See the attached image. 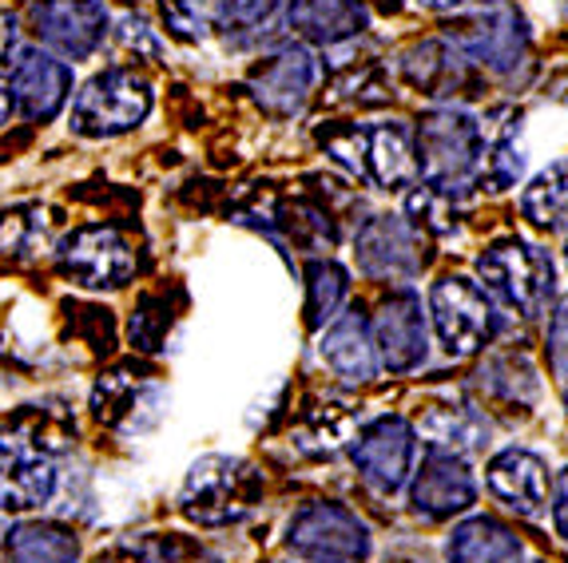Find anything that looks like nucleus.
I'll use <instances>...</instances> for the list:
<instances>
[{"mask_svg": "<svg viewBox=\"0 0 568 563\" xmlns=\"http://www.w3.org/2000/svg\"><path fill=\"white\" fill-rule=\"evenodd\" d=\"M549 508H552V524H557V535L568 540V469L552 480V497H549Z\"/></svg>", "mask_w": 568, "mask_h": 563, "instance_id": "obj_36", "label": "nucleus"}, {"mask_svg": "<svg viewBox=\"0 0 568 563\" xmlns=\"http://www.w3.org/2000/svg\"><path fill=\"white\" fill-rule=\"evenodd\" d=\"M549 369L568 381V298L557 301L549 321Z\"/></svg>", "mask_w": 568, "mask_h": 563, "instance_id": "obj_34", "label": "nucleus"}, {"mask_svg": "<svg viewBox=\"0 0 568 563\" xmlns=\"http://www.w3.org/2000/svg\"><path fill=\"white\" fill-rule=\"evenodd\" d=\"M521 215L537 231H565L568 226V160H557L532 175L521 195Z\"/></svg>", "mask_w": 568, "mask_h": 563, "instance_id": "obj_27", "label": "nucleus"}, {"mask_svg": "<svg viewBox=\"0 0 568 563\" xmlns=\"http://www.w3.org/2000/svg\"><path fill=\"white\" fill-rule=\"evenodd\" d=\"M318 57L311 48L291 40V44H278L275 52H266L251 75H246V92L255 95V104L266 115H278V120H291L306 108V100L318 88Z\"/></svg>", "mask_w": 568, "mask_h": 563, "instance_id": "obj_10", "label": "nucleus"}, {"mask_svg": "<svg viewBox=\"0 0 568 563\" xmlns=\"http://www.w3.org/2000/svg\"><path fill=\"white\" fill-rule=\"evenodd\" d=\"M57 492V464L24 424L0 429V512H32Z\"/></svg>", "mask_w": 568, "mask_h": 563, "instance_id": "obj_12", "label": "nucleus"}, {"mask_svg": "<svg viewBox=\"0 0 568 563\" xmlns=\"http://www.w3.org/2000/svg\"><path fill=\"white\" fill-rule=\"evenodd\" d=\"M148 112H152V84L135 68H104L77 92L68 123L84 140H115L140 127Z\"/></svg>", "mask_w": 568, "mask_h": 563, "instance_id": "obj_6", "label": "nucleus"}, {"mask_svg": "<svg viewBox=\"0 0 568 563\" xmlns=\"http://www.w3.org/2000/svg\"><path fill=\"white\" fill-rule=\"evenodd\" d=\"M414 163L422 187L462 203L477 187L481 167V120L465 108H429L417 115Z\"/></svg>", "mask_w": 568, "mask_h": 563, "instance_id": "obj_1", "label": "nucleus"}, {"mask_svg": "<svg viewBox=\"0 0 568 563\" xmlns=\"http://www.w3.org/2000/svg\"><path fill=\"white\" fill-rule=\"evenodd\" d=\"M485 484H489L493 500H501L521 520H540L549 512L552 477H549V464L537 452L501 449L489 460V469H485Z\"/></svg>", "mask_w": 568, "mask_h": 563, "instance_id": "obj_17", "label": "nucleus"}, {"mask_svg": "<svg viewBox=\"0 0 568 563\" xmlns=\"http://www.w3.org/2000/svg\"><path fill=\"white\" fill-rule=\"evenodd\" d=\"M477 4H497V0H477Z\"/></svg>", "mask_w": 568, "mask_h": 563, "instance_id": "obj_40", "label": "nucleus"}, {"mask_svg": "<svg viewBox=\"0 0 568 563\" xmlns=\"http://www.w3.org/2000/svg\"><path fill=\"white\" fill-rule=\"evenodd\" d=\"M9 115H12V95L9 88L0 84V123H9Z\"/></svg>", "mask_w": 568, "mask_h": 563, "instance_id": "obj_37", "label": "nucleus"}, {"mask_svg": "<svg viewBox=\"0 0 568 563\" xmlns=\"http://www.w3.org/2000/svg\"><path fill=\"white\" fill-rule=\"evenodd\" d=\"M291 24L311 44H346L369 29L366 0H294Z\"/></svg>", "mask_w": 568, "mask_h": 563, "instance_id": "obj_23", "label": "nucleus"}, {"mask_svg": "<svg viewBox=\"0 0 568 563\" xmlns=\"http://www.w3.org/2000/svg\"><path fill=\"white\" fill-rule=\"evenodd\" d=\"M60 270L84 290H115L135 278V246L115 226H80L60 243Z\"/></svg>", "mask_w": 568, "mask_h": 563, "instance_id": "obj_11", "label": "nucleus"}, {"mask_svg": "<svg viewBox=\"0 0 568 563\" xmlns=\"http://www.w3.org/2000/svg\"><path fill=\"white\" fill-rule=\"evenodd\" d=\"M565 263H568V243H565Z\"/></svg>", "mask_w": 568, "mask_h": 563, "instance_id": "obj_41", "label": "nucleus"}, {"mask_svg": "<svg viewBox=\"0 0 568 563\" xmlns=\"http://www.w3.org/2000/svg\"><path fill=\"white\" fill-rule=\"evenodd\" d=\"M24 52V40H20V20L17 12L0 9V75H9L12 64L20 60Z\"/></svg>", "mask_w": 568, "mask_h": 563, "instance_id": "obj_35", "label": "nucleus"}, {"mask_svg": "<svg viewBox=\"0 0 568 563\" xmlns=\"http://www.w3.org/2000/svg\"><path fill=\"white\" fill-rule=\"evenodd\" d=\"M409 500L429 520L462 516L477 500V480L469 472V464H465V457L426 449L422 469L414 472V484H409Z\"/></svg>", "mask_w": 568, "mask_h": 563, "instance_id": "obj_18", "label": "nucleus"}, {"mask_svg": "<svg viewBox=\"0 0 568 563\" xmlns=\"http://www.w3.org/2000/svg\"><path fill=\"white\" fill-rule=\"evenodd\" d=\"M414 457H417V429L406 417H378L351 444V460L354 469H358V477L374 492H382V497L398 492L414 477Z\"/></svg>", "mask_w": 568, "mask_h": 563, "instance_id": "obj_13", "label": "nucleus"}, {"mask_svg": "<svg viewBox=\"0 0 568 563\" xmlns=\"http://www.w3.org/2000/svg\"><path fill=\"white\" fill-rule=\"evenodd\" d=\"M429 318L449 357H474L501 334L489 294L465 274H446L429 286Z\"/></svg>", "mask_w": 568, "mask_h": 563, "instance_id": "obj_8", "label": "nucleus"}, {"mask_svg": "<svg viewBox=\"0 0 568 563\" xmlns=\"http://www.w3.org/2000/svg\"><path fill=\"white\" fill-rule=\"evenodd\" d=\"M521 112L517 108H493L481 120V167H477V187L509 191L521 178Z\"/></svg>", "mask_w": 568, "mask_h": 563, "instance_id": "obj_21", "label": "nucleus"}, {"mask_svg": "<svg viewBox=\"0 0 568 563\" xmlns=\"http://www.w3.org/2000/svg\"><path fill=\"white\" fill-rule=\"evenodd\" d=\"M369 338L378 349V366L389 369V373H409V369L422 366L429 354V334L417 294H389L369 321Z\"/></svg>", "mask_w": 568, "mask_h": 563, "instance_id": "obj_15", "label": "nucleus"}, {"mask_svg": "<svg viewBox=\"0 0 568 563\" xmlns=\"http://www.w3.org/2000/svg\"><path fill=\"white\" fill-rule=\"evenodd\" d=\"M318 354L323 361L351 386H369L378 377V349L369 338V321L358 310L351 314H334V321L323 329V341H318Z\"/></svg>", "mask_w": 568, "mask_h": 563, "instance_id": "obj_20", "label": "nucleus"}, {"mask_svg": "<svg viewBox=\"0 0 568 563\" xmlns=\"http://www.w3.org/2000/svg\"><path fill=\"white\" fill-rule=\"evenodd\" d=\"M398 72L414 92L429 95L442 108H454V100H469L477 88L474 64L449 40H422V44L406 48Z\"/></svg>", "mask_w": 568, "mask_h": 563, "instance_id": "obj_16", "label": "nucleus"}, {"mask_svg": "<svg viewBox=\"0 0 568 563\" xmlns=\"http://www.w3.org/2000/svg\"><path fill=\"white\" fill-rule=\"evenodd\" d=\"M9 95L12 108L24 112V120H52L72 95V68L52 57V52H40V48L20 52V60L9 72Z\"/></svg>", "mask_w": 568, "mask_h": 563, "instance_id": "obj_19", "label": "nucleus"}, {"mask_svg": "<svg viewBox=\"0 0 568 563\" xmlns=\"http://www.w3.org/2000/svg\"><path fill=\"white\" fill-rule=\"evenodd\" d=\"M211 9H215V0H160V17L168 24V32L187 40V44L207 37Z\"/></svg>", "mask_w": 568, "mask_h": 563, "instance_id": "obj_31", "label": "nucleus"}, {"mask_svg": "<svg viewBox=\"0 0 568 563\" xmlns=\"http://www.w3.org/2000/svg\"><path fill=\"white\" fill-rule=\"evenodd\" d=\"M477 278L485 294H493L505 310L525 321H537L557 294V270H552L549 250L525 238H501L485 246V254L477 258Z\"/></svg>", "mask_w": 568, "mask_h": 563, "instance_id": "obj_3", "label": "nucleus"}, {"mask_svg": "<svg viewBox=\"0 0 568 563\" xmlns=\"http://www.w3.org/2000/svg\"><path fill=\"white\" fill-rule=\"evenodd\" d=\"M525 544L509 524L493 516H474L454 528L446 544V563H521Z\"/></svg>", "mask_w": 568, "mask_h": 563, "instance_id": "obj_24", "label": "nucleus"}, {"mask_svg": "<svg viewBox=\"0 0 568 563\" xmlns=\"http://www.w3.org/2000/svg\"><path fill=\"white\" fill-rule=\"evenodd\" d=\"M32 29L48 52L84 60L108 37L104 0H32Z\"/></svg>", "mask_w": 568, "mask_h": 563, "instance_id": "obj_14", "label": "nucleus"}, {"mask_svg": "<svg viewBox=\"0 0 568 563\" xmlns=\"http://www.w3.org/2000/svg\"><path fill=\"white\" fill-rule=\"evenodd\" d=\"M422 437L429 449L454 452V457H474L489 444V421L474 405H434L422 417Z\"/></svg>", "mask_w": 568, "mask_h": 563, "instance_id": "obj_25", "label": "nucleus"}, {"mask_svg": "<svg viewBox=\"0 0 568 563\" xmlns=\"http://www.w3.org/2000/svg\"><path fill=\"white\" fill-rule=\"evenodd\" d=\"M294 0H215L211 29L223 32L231 48H255L275 40L291 24Z\"/></svg>", "mask_w": 568, "mask_h": 563, "instance_id": "obj_22", "label": "nucleus"}, {"mask_svg": "<svg viewBox=\"0 0 568 563\" xmlns=\"http://www.w3.org/2000/svg\"><path fill=\"white\" fill-rule=\"evenodd\" d=\"M263 500V472L239 457H203L183 480V516L203 528H227L246 520Z\"/></svg>", "mask_w": 568, "mask_h": 563, "instance_id": "obj_4", "label": "nucleus"}, {"mask_svg": "<svg viewBox=\"0 0 568 563\" xmlns=\"http://www.w3.org/2000/svg\"><path fill=\"white\" fill-rule=\"evenodd\" d=\"M163 334H168V301H160V314H155V298H148L132 318V341L140 349H160Z\"/></svg>", "mask_w": 568, "mask_h": 563, "instance_id": "obj_32", "label": "nucleus"}, {"mask_svg": "<svg viewBox=\"0 0 568 563\" xmlns=\"http://www.w3.org/2000/svg\"><path fill=\"white\" fill-rule=\"evenodd\" d=\"M422 9H434V12H446V9H457L462 0H417Z\"/></svg>", "mask_w": 568, "mask_h": 563, "instance_id": "obj_38", "label": "nucleus"}, {"mask_svg": "<svg viewBox=\"0 0 568 563\" xmlns=\"http://www.w3.org/2000/svg\"><path fill=\"white\" fill-rule=\"evenodd\" d=\"M323 147L351 175L366 178L382 191L414 187L417 163L414 140L402 123H351V127H331L323 132Z\"/></svg>", "mask_w": 568, "mask_h": 563, "instance_id": "obj_5", "label": "nucleus"}, {"mask_svg": "<svg viewBox=\"0 0 568 563\" xmlns=\"http://www.w3.org/2000/svg\"><path fill=\"white\" fill-rule=\"evenodd\" d=\"M477 389L497 397V401L532 405L537 401V369L517 349H501V354L485 357V366L477 369Z\"/></svg>", "mask_w": 568, "mask_h": 563, "instance_id": "obj_26", "label": "nucleus"}, {"mask_svg": "<svg viewBox=\"0 0 568 563\" xmlns=\"http://www.w3.org/2000/svg\"><path fill=\"white\" fill-rule=\"evenodd\" d=\"M354 258L366 278L409 282L429 266V238L402 215H374L358 226Z\"/></svg>", "mask_w": 568, "mask_h": 563, "instance_id": "obj_9", "label": "nucleus"}, {"mask_svg": "<svg viewBox=\"0 0 568 563\" xmlns=\"http://www.w3.org/2000/svg\"><path fill=\"white\" fill-rule=\"evenodd\" d=\"M286 552L306 563H366L374 540L358 512L334 500H314L286 524Z\"/></svg>", "mask_w": 568, "mask_h": 563, "instance_id": "obj_7", "label": "nucleus"}, {"mask_svg": "<svg viewBox=\"0 0 568 563\" xmlns=\"http://www.w3.org/2000/svg\"><path fill=\"white\" fill-rule=\"evenodd\" d=\"M346 290H351V278L338 263H331V258L306 263V326L323 329L326 321H334V314L346 301Z\"/></svg>", "mask_w": 568, "mask_h": 563, "instance_id": "obj_29", "label": "nucleus"}, {"mask_svg": "<svg viewBox=\"0 0 568 563\" xmlns=\"http://www.w3.org/2000/svg\"><path fill=\"white\" fill-rule=\"evenodd\" d=\"M48 243V223L40 207H20L0 215V254L12 258H29Z\"/></svg>", "mask_w": 568, "mask_h": 563, "instance_id": "obj_30", "label": "nucleus"}, {"mask_svg": "<svg viewBox=\"0 0 568 563\" xmlns=\"http://www.w3.org/2000/svg\"><path fill=\"white\" fill-rule=\"evenodd\" d=\"M446 40L474 68H485L497 80H525L532 64L529 24L513 4H477L474 12H457L446 20Z\"/></svg>", "mask_w": 568, "mask_h": 563, "instance_id": "obj_2", "label": "nucleus"}, {"mask_svg": "<svg viewBox=\"0 0 568 563\" xmlns=\"http://www.w3.org/2000/svg\"><path fill=\"white\" fill-rule=\"evenodd\" d=\"M9 563H77V535L60 524H20L9 532Z\"/></svg>", "mask_w": 568, "mask_h": 563, "instance_id": "obj_28", "label": "nucleus"}, {"mask_svg": "<svg viewBox=\"0 0 568 563\" xmlns=\"http://www.w3.org/2000/svg\"><path fill=\"white\" fill-rule=\"evenodd\" d=\"M120 44L132 48L135 57H160V37L148 29V20L140 12H123L120 17Z\"/></svg>", "mask_w": 568, "mask_h": 563, "instance_id": "obj_33", "label": "nucleus"}, {"mask_svg": "<svg viewBox=\"0 0 568 563\" xmlns=\"http://www.w3.org/2000/svg\"><path fill=\"white\" fill-rule=\"evenodd\" d=\"M303 563H306V560H303Z\"/></svg>", "mask_w": 568, "mask_h": 563, "instance_id": "obj_42", "label": "nucleus"}, {"mask_svg": "<svg viewBox=\"0 0 568 563\" xmlns=\"http://www.w3.org/2000/svg\"><path fill=\"white\" fill-rule=\"evenodd\" d=\"M9 532H12V528H9V520H4V512H0V544H4V540H9Z\"/></svg>", "mask_w": 568, "mask_h": 563, "instance_id": "obj_39", "label": "nucleus"}]
</instances>
